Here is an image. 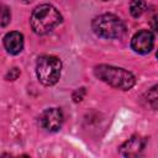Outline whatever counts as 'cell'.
I'll use <instances>...</instances> for the list:
<instances>
[{
  "label": "cell",
  "mask_w": 158,
  "mask_h": 158,
  "mask_svg": "<svg viewBox=\"0 0 158 158\" xmlns=\"http://www.w3.org/2000/svg\"><path fill=\"white\" fill-rule=\"evenodd\" d=\"M4 46L10 54H17L23 48V36L17 31H12L5 35Z\"/></svg>",
  "instance_id": "8"
},
{
  "label": "cell",
  "mask_w": 158,
  "mask_h": 158,
  "mask_svg": "<svg viewBox=\"0 0 158 158\" xmlns=\"http://www.w3.org/2000/svg\"><path fill=\"white\" fill-rule=\"evenodd\" d=\"M11 20V12H10V9L4 5V4H0V26H6L9 25Z\"/></svg>",
  "instance_id": "10"
},
{
  "label": "cell",
  "mask_w": 158,
  "mask_h": 158,
  "mask_svg": "<svg viewBox=\"0 0 158 158\" xmlns=\"http://www.w3.org/2000/svg\"><path fill=\"white\" fill-rule=\"evenodd\" d=\"M62 70V62L54 56H42L36 64V74L43 85H53L58 81Z\"/></svg>",
  "instance_id": "4"
},
{
  "label": "cell",
  "mask_w": 158,
  "mask_h": 158,
  "mask_svg": "<svg viewBox=\"0 0 158 158\" xmlns=\"http://www.w3.org/2000/svg\"><path fill=\"white\" fill-rule=\"evenodd\" d=\"M102 1H106V0H102Z\"/></svg>",
  "instance_id": "12"
},
{
  "label": "cell",
  "mask_w": 158,
  "mask_h": 158,
  "mask_svg": "<svg viewBox=\"0 0 158 158\" xmlns=\"http://www.w3.org/2000/svg\"><path fill=\"white\" fill-rule=\"evenodd\" d=\"M94 74L104 83L120 90H128L136 83L135 75L131 72L123 68H117L107 64L96 65L94 68Z\"/></svg>",
  "instance_id": "2"
},
{
  "label": "cell",
  "mask_w": 158,
  "mask_h": 158,
  "mask_svg": "<svg viewBox=\"0 0 158 158\" xmlns=\"http://www.w3.org/2000/svg\"><path fill=\"white\" fill-rule=\"evenodd\" d=\"M60 22H62V15L54 6L49 4H43L37 6L32 11L30 19L31 27L33 32L37 35H46L53 31Z\"/></svg>",
  "instance_id": "1"
},
{
  "label": "cell",
  "mask_w": 158,
  "mask_h": 158,
  "mask_svg": "<svg viewBox=\"0 0 158 158\" xmlns=\"http://www.w3.org/2000/svg\"><path fill=\"white\" fill-rule=\"evenodd\" d=\"M153 46H154V36L148 30L138 31L131 40L132 49L141 54L149 53L153 49Z\"/></svg>",
  "instance_id": "5"
},
{
  "label": "cell",
  "mask_w": 158,
  "mask_h": 158,
  "mask_svg": "<svg viewBox=\"0 0 158 158\" xmlns=\"http://www.w3.org/2000/svg\"><path fill=\"white\" fill-rule=\"evenodd\" d=\"M19 74H20V72H19V69L17 68H12L10 72H9V74H7V80H15L17 77H19Z\"/></svg>",
  "instance_id": "11"
},
{
  "label": "cell",
  "mask_w": 158,
  "mask_h": 158,
  "mask_svg": "<svg viewBox=\"0 0 158 158\" xmlns=\"http://www.w3.org/2000/svg\"><path fill=\"white\" fill-rule=\"evenodd\" d=\"M41 126L47 131H58L63 123V112L58 107L47 109L40 117Z\"/></svg>",
  "instance_id": "6"
},
{
  "label": "cell",
  "mask_w": 158,
  "mask_h": 158,
  "mask_svg": "<svg viewBox=\"0 0 158 158\" xmlns=\"http://www.w3.org/2000/svg\"><path fill=\"white\" fill-rule=\"evenodd\" d=\"M93 31L102 38H120L126 32L123 21L114 14H104L93 20Z\"/></svg>",
  "instance_id": "3"
},
{
  "label": "cell",
  "mask_w": 158,
  "mask_h": 158,
  "mask_svg": "<svg viewBox=\"0 0 158 158\" xmlns=\"http://www.w3.org/2000/svg\"><path fill=\"white\" fill-rule=\"evenodd\" d=\"M147 9V4L144 0H132L130 5V12L133 17H139Z\"/></svg>",
  "instance_id": "9"
},
{
  "label": "cell",
  "mask_w": 158,
  "mask_h": 158,
  "mask_svg": "<svg viewBox=\"0 0 158 158\" xmlns=\"http://www.w3.org/2000/svg\"><path fill=\"white\" fill-rule=\"evenodd\" d=\"M144 147H146L144 138L139 136H132L120 147V153L123 157H136L143 151Z\"/></svg>",
  "instance_id": "7"
}]
</instances>
